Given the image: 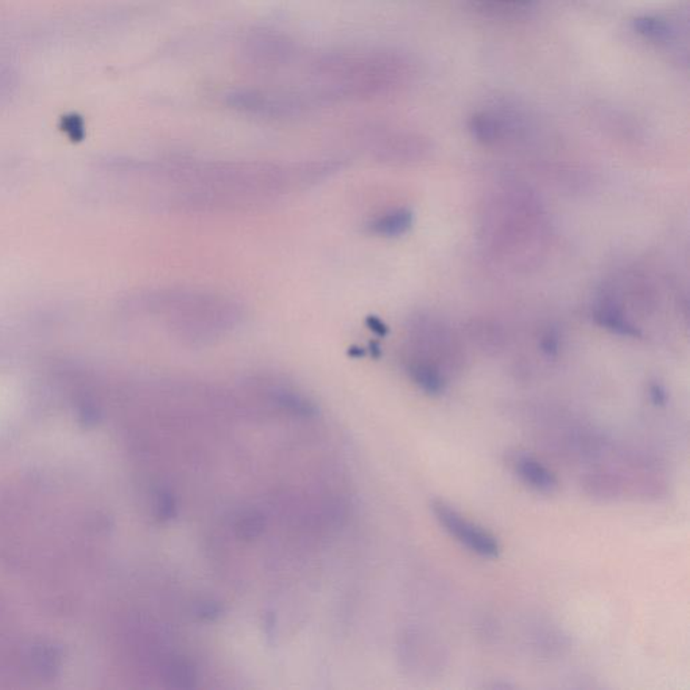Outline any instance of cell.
Segmentation results:
<instances>
[{
    "mask_svg": "<svg viewBox=\"0 0 690 690\" xmlns=\"http://www.w3.org/2000/svg\"><path fill=\"white\" fill-rule=\"evenodd\" d=\"M413 73L410 60L396 52L336 49L311 58L309 91L321 106L366 101L396 92Z\"/></svg>",
    "mask_w": 690,
    "mask_h": 690,
    "instance_id": "obj_1",
    "label": "cell"
},
{
    "mask_svg": "<svg viewBox=\"0 0 690 690\" xmlns=\"http://www.w3.org/2000/svg\"><path fill=\"white\" fill-rule=\"evenodd\" d=\"M225 101L235 111L264 119L297 118L321 107L306 88H239Z\"/></svg>",
    "mask_w": 690,
    "mask_h": 690,
    "instance_id": "obj_2",
    "label": "cell"
},
{
    "mask_svg": "<svg viewBox=\"0 0 690 690\" xmlns=\"http://www.w3.org/2000/svg\"><path fill=\"white\" fill-rule=\"evenodd\" d=\"M245 65L255 71L277 72L288 68L301 56L292 38L272 29H254L245 35L240 49Z\"/></svg>",
    "mask_w": 690,
    "mask_h": 690,
    "instance_id": "obj_3",
    "label": "cell"
},
{
    "mask_svg": "<svg viewBox=\"0 0 690 690\" xmlns=\"http://www.w3.org/2000/svg\"><path fill=\"white\" fill-rule=\"evenodd\" d=\"M432 510L438 523L446 529V532L456 538V541L466 546L469 551L487 559H496L501 553V545L491 532L466 521L459 512L446 502H433Z\"/></svg>",
    "mask_w": 690,
    "mask_h": 690,
    "instance_id": "obj_4",
    "label": "cell"
},
{
    "mask_svg": "<svg viewBox=\"0 0 690 690\" xmlns=\"http://www.w3.org/2000/svg\"><path fill=\"white\" fill-rule=\"evenodd\" d=\"M515 469H517L518 476L538 493L551 494L559 488L556 474L532 457H517Z\"/></svg>",
    "mask_w": 690,
    "mask_h": 690,
    "instance_id": "obj_5",
    "label": "cell"
},
{
    "mask_svg": "<svg viewBox=\"0 0 690 690\" xmlns=\"http://www.w3.org/2000/svg\"><path fill=\"white\" fill-rule=\"evenodd\" d=\"M407 374L410 375L411 380L429 396H441L446 391V378L437 364L432 361L410 358L407 361Z\"/></svg>",
    "mask_w": 690,
    "mask_h": 690,
    "instance_id": "obj_6",
    "label": "cell"
},
{
    "mask_svg": "<svg viewBox=\"0 0 690 690\" xmlns=\"http://www.w3.org/2000/svg\"><path fill=\"white\" fill-rule=\"evenodd\" d=\"M414 225V215L410 209L399 208L386 212L369 223V231L375 236L393 237L403 236L411 230Z\"/></svg>",
    "mask_w": 690,
    "mask_h": 690,
    "instance_id": "obj_7",
    "label": "cell"
},
{
    "mask_svg": "<svg viewBox=\"0 0 690 690\" xmlns=\"http://www.w3.org/2000/svg\"><path fill=\"white\" fill-rule=\"evenodd\" d=\"M593 316H595L599 325L618 333V335L628 336V338H637V336H639L637 328L634 327L633 322L623 313L622 308H619L614 301H601L596 306Z\"/></svg>",
    "mask_w": 690,
    "mask_h": 690,
    "instance_id": "obj_8",
    "label": "cell"
},
{
    "mask_svg": "<svg viewBox=\"0 0 690 690\" xmlns=\"http://www.w3.org/2000/svg\"><path fill=\"white\" fill-rule=\"evenodd\" d=\"M273 398L281 407L295 414V416L308 417L309 418L317 413L316 406L313 403L309 402L300 394L292 393V391L283 390V388L273 391Z\"/></svg>",
    "mask_w": 690,
    "mask_h": 690,
    "instance_id": "obj_9",
    "label": "cell"
},
{
    "mask_svg": "<svg viewBox=\"0 0 690 690\" xmlns=\"http://www.w3.org/2000/svg\"><path fill=\"white\" fill-rule=\"evenodd\" d=\"M264 526V518L251 513V514L244 515L240 519L239 523H237V532L244 540H253L261 534Z\"/></svg>",
    "mask_w": 690,
    "mask_h": 690,
    "instance_id": "obj_10",
    "label": "cell"
},
{
    "mask_svg": "<svg viewBox=\"0 0 690 690\" xmlns=\"http://www.w3.org/2000/svg\"><path fill=\"white\" fill-rule=\"evenodd\" d=\"M158 512L159 515L164 519L174 517V514H176V503H174L172 496L168 495V494L162 495V498L159 499Z\"/></svg>",
    "mask_w": 690,
    "mask_h": 690,
    "instance_id": "obj_11",
    "label": "cell"
},
{
    "mask_svg": "<svg viewBox=\"0 0 690 690\" xmlns=\"http://www.w3.org/2000/svg\"><path fill=\"white\" fill-rule=\"evenodd\" d=\"M651 399H653V402L656 403V405H665V402H666V393H665L664 388H661V386L654 385L653 388H651Z\"/></svg>",
    "mask_w": 690,
    "mask_h": 690,
    "instance_id": "obj_12",
    "label": "cell"
},
{
    "mask_svg": "<svg viewBox=\"0 0 690 690\" xmlns=\"http://www.w3.org/2000/svg\"><path fill=\"white\" fill-rule=\"evenodd\" d=\"M369 327H371L372 330H374V332L378 333V335H380V336L388 335V328L386 327V325L383 324V322L380 321L379 319H377V317H369Z\"/></svg>",
    "mask_w": 690,
    "mask_h": 690,
    "instance_id": "obj_13",
    "label": "cell"
},
{
    "mask_svg": "<svg viewBox=\"0 0 690 690\" xmlns=\"http://www.w3.org/2000/svg\"><path fill=\"white\" fill-rule=\"evenodd\" d=\"M219 607L215 606V604H206L200 609L201 617L206 618V619H214L215 617H219Z\"/></svg>",
    "mask_w": 690,
    "mask_h": 690,
    "instance_id": "obj_14",
    "label": "cell"
},
{
    "mask_svg": "<svg viewBox=\"0 0 690 690\" xmlns=\"http://www.w3.org/2000/svg\"><path fill=\"white\" fill-rule=\"evenodd\" d=\"M506 2L526 3L529 2V0H506Z\"/></svg>",
    "mask_w": 690,
    "mask_h": 690,
    "instance_id": "obj_15",
    "label": "cell"
}]
</instances>
